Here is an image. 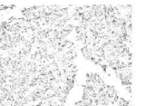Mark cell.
Wrapping results in <instances>:
<instances>
[{
  "label": "cell",
  "instance_id": "1",
  "mask_svg": "<svg viewBox=\"0 0 155 106\" xmlns=\"http://www.w3.org/2000/svg\"><path fill=\"white\" fill-rule=\"evenodd\" d=\"M72 12L26 7L0 25V105L64 106L77 71Z\"/></svg>",
  "mask_w": 155,
  "mask_h": 106
},
{
  "label": "cell",
  "instance_id": "2",
  "mask_svg": "<svg viewBox=\"0 0 155 106\" xmlns=\"http://www.w3.org/2000/svg\"><path fill=\"white\" fill-rule=\"evenodd\" d=\"M74 30L83 55L114 74L132 93L133 8L131 5H90L72 12Z\"/></svg>",
  "mask_w": 155,
  "mask_h": 106
},
{
  "label": "cell",
  "instance_id": "3",
  "mask_svg": "<svg viewBox=\"0 0 155 106\" xmlns=\"http://www.w3.org/2000/svg\"><path fill=\"white\" fill-rule=\"evenodd\" d=\"M83 88L82 100L75 104L76 106H131L97 74H88Z\"/></svg>",
  "mask_w": 155,
  "mask_h": 106
}]
</instances>
